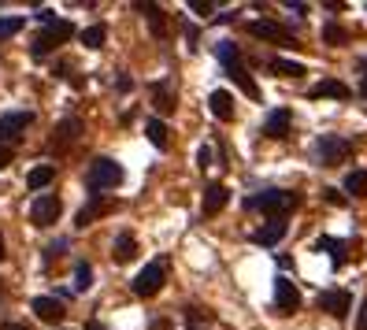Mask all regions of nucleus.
<instances>
[{
	"label": "nucleus",
	"mask_w": 367,
	"mask_h": 330,
	"mask_svg": "<svg viewBox=\"0 0 367 330\" xmlns=\"http://www.w3.org/2000/svg\"><path fill=\"white\" fill-rule=\"evenodd\" d=\"M197 167H200V171L212 167V149H208V145H200V152H197Z\"/></svg>",
	"instance_id": "nucleus-31"
},
{
	"label": "nucleus",
	"mask_w": 367,
	"mask_h": 330,
	"mask_svg": "<svg viewBox=\"0 0 367 330\" xmlns=\"http://www.w3.org/2000/svg\"><path fill=\"white\" fill-rule=\"evenodd\" d=\"M345 193L348 197H364L367 193V171H348L345 175Z\"/></svg>",
	"instance_id": "nucleus-23"
},
{
	"label": "nucleus",
	"mask_w": 367,
	"mask_h": 330,
	"mask_svg": "<svg viewBox=\"0 0 367 330\" xmlns=\"http://www.w3.org/2000/svg\"><path fill=\"white\" fill-rule=\"evenodd\" d=\"M286 234H289V223H286V219H268L263 226H256V231H252V241H256V245H268V249H271V245H279Z\"/></svg>",
	"instance_id": "nucleus-9"
},
{
	"label": "nucleus",
	"mask_w": 367,
	"mask_h": 330,
	"mask_svg": "<svg viewBox=\"0 0 367 330\" xmlns=\"http://www.w3.org/2000/svg\"><path fill=\"white\" fill-rule=\"evenodd\" d=\"M274 308H279V316H297L300 311V290L286 274H279V282H274Z\"/></svg>",
	"instance_id": "nucleus-6"
},
{
	"label": "nucleus",
	"mask_w": 367,
	"mask_h": 330,
	"mask_svg": "<svg viewBox=\"0 0 367 330\" xmlns=\"http://www.w3.org/2000/svg\"><path fill=\"white\" fill-rule=\"evenodd\" d=\"M208 108H212V115L223 119V123H230V119H234V97L226 93V89H215V93L208 97Z\"/></svg>",
	"instance_id": "nucleus-16"
},
{
	"label": "nucleus",
	"mask_w": 367,
	"mask_h": 330,
	"mask_svg": "<svg viewBox=\"0 0 367 330\" xmlns=\"http://www.w3.org/2000/svg\"><path fill=\"white\" fill-rule=\"evenodd\" d=\"M86 330H104V327H100V323H89V327H86Z\"/></svg>",
	"instance_id": "nucleus-40"
},
{
	"label": "nucleus",
	"mask_w": 367,
	"mask_h": 330,
	"mask_svg": "<svg viewBox=\"0 0 367 330\" xmlns=\"http://www.w3.org/2000/svg\"><path fill=\"white\" fill-rule=\"evenodd\" d=\"M226 200H230V189L223 186V182H212V186L204 189V215H215L226 208Z\"/></svg>",
	"instance_id": "nucleus-14"
},
{
	"label": "nucleus",
	"mask_w": 367,
	"mask_h": 330,
	"mask_svg": "<svg viewBox=\"0 0 367 330\" xmlns=\"http://www.w3.org/2000/svg\"><path fill=\"white\" fill-rule=\"evenodd\" d=\"M215 60L226 67V75L241 67V63H237V45H234V41H219V45H215Z\"/></svg>",
	"instance_id": "nucleus-21"
},
{
	"label": "nucleus",
	"mask_w": 367,
	"mask_h": 330,
	"mask_svg": "<svg viewBox=\"0 0 367 330\" xmlns=\"http://www.w3.org/2000/svg\"><path fill=\"white\" fill-rule=\"evenodd\" d=\"M34 316L45 319V323H60L63 319V300L60 297H34Z\"/></svg>",
	"instance_id": "nucleus-12"
},
{
	"label": "nucleus",
	"mask_w": 367,
	"mask_h": 330,
	"mask_svg": "<svg viewBox=\"0 0 367 330\" xmlns=\"http://www.w3.org/2000/svg\"><path fill=\"white\" fill-rule=\"evenodd\" d=\"M8 163H12V149H8V145H0V171H4Z\"/></svg>",
	"instance_id": "nucleus-35"
},
{
	"label": "nucleus",
	"mask_w": 367,
	"mask_h": 330,
	"mask_svg": "<svg viewBox=\"0 0 367 330\" xmlns=\"http://www.w3.org/2000/svg\"><path fill=\"white\" fill-rule=\"evenodd\" d=\"M289 123H293V112L289 108H274L263 123V134L268 137H289Z\"/></svg>",
	"instance_id": "nucleus-13"
},
{
	"label": "nucleus",
	"mask_w": 367,
	"mask_h": 330,
	"mask_svg": "<svg viewBox=\"0 0 367 330\" xmlns=\"http://www.w3.org/2000/svg\"><path fill=\"white\" fill-rule=\"evenodd\" d=\"M249 34L252 38H260V41H293L289 34H286V26H279V23H271V19H252L249 23Z\"/></svg>",
	"instance_id": "nucleus-11"
},
{
	"label": "nucleus",
	"mask_w": 367,
	"mask_h": 330,
	"mask_svg": "<svg viewBox=\"0 0 367 330\" xmlns=\"http://www.w3.org/2000/svg\"><path fill=\"white\" fill-rule=\"evenodd\" d=\"M104 212H112V200H100V197H93V200H89V204H86V208H82V212H78L75 226H82V231H86V226L93 223L97 215H104Z\"/></svg>",
	"instance_id": "nucleus-17"
},
{
	"label": "nucleus",
	"mask_w": 367,
	"mask_h": 330,
	"mask_svg": "<svg viewBox=\"0 0 367 330\" xmlns=\"http://www.w3.org/2000/svg\"><path fill=\"white\" fill-rule=\"evenodd\" d=\"M323 41L327 45H342V41H348V34L338 23H330V26H323Z\"/></svg>",
	"instance_id": "nucleus-29"
},
{
	"label": "nucleus",
	"mask_w": 367,
	"mask_h": 330,
	"mask_svg": "<svg viewBox=\"0 0 367 330\" xmlns=\"http://www.w3.org/2000/svg\"><path fill=\"white\" fill-rule=\"evenodd\" d=\"M156 112H174V97L167 93V89H156Z\"/></svg>",
	"instance_id": "nucleus-30"
},
{
	"label": "nucleus",
	"mask_w": 367,
	"mask_h": 330,
	"mask_svg": "<svg viewBox=\"0 0 367 330\" xmlns=\"http://www.w3.org/2000/svg\"><path fill=\"white\" fill-rule=\"evenodd\" d=\"M297 204H300V197L293 193V189H263V193H256V197H245V208H249V212H263L271 219H286Z\"/></svg>",
	"instance_id": "nucleus-1"
},
{
	"label": "nucleus",
	"mask_w": 367,
	"mask_h": 330,
	"mask_svg": "<svg viewBox=\"0 0 367 330\" xmlns=\"http://www.w3.org/2000/svg\"><path fill=\"white\" fill-rule=\"evenodd\" d=\"M89 286H93V268L89 263H75V290L86 293Z\"/></svg>",
	"instance_id": "nucleus-27"
},
{
	"label": "nucleus",
	"mask_w": 367,
	"mask_h": 330,
	"mask_svg": "<svg viewBox=\"0 0 367 330\" xmlns=\"http://www.w3.org/2000/svg\"><path fill=\"white\" fill-rule=\"evenodd\" d=\"M356 330H367V300L360 305V319H356Z\"/></svg>",
	"instance_id": "nucleus-36"
},
{
	"label": "nucleus",
	"mask_w": 367,
	"mask_h": 330,
	"mask_svg": "<svg viewBox=\"0 0 367 330\" xmlns=\"http://www.w3.org/2000/svg\"><path fill=\"white\" fill-rule=\"evenodd\" d=\"M319 249H330V260H334V268H342V263H345V249H348V245L345 241H334V237H319Z\"/></svg>",
	"instance_id": "nucleus-25"
},
{
	"label": "nucleus",
	"mask_w": 367,
	"mask_h": 330,
	"mask_svg": "<svg viewBox=\"0 0 367 330\" xmlns=\"http://www.w3.org/2000/svg\"><path fill=\"white\" fill-rule=\"evenodd\" d=\"M327 204H338V208H342V204H345V197L338 193V189H327Z\"/></svg>",
	"instance_id": "nucleus-34"
},
{
	"label": "nucleus",
	"mask_w": 367,
	"mask_h": 330,
	"mask_svg": "<svg viewBox=\"0 0 367 330\" xmlns=\"http://www.w3.org/2000/svg\"><path fill=\"white\" fill-rule=\"evenodd\" d=\"M4 330H30V327H23V323H8Z\"/></svg>",
	"instance_id": "nucleus-39"
},
{
	"label": "nucleus",
	"mask_w": 367,
	"mask_h": 330,
	"mask_svg": "<svg viewBox=\"0 0 367 330\" xmlns=\"http://www.w3.org/2000/svg\"><path fill=\"white\" fill-rule=\"evenodd\" d=\"M271 71L274 75H286V78H300L305 75V63H297V60H271Z\"/></svg>",
	"instance_id": "nucleus-24"
},
{
	"label": "nucleus",
	"mask_w": 367,
	"mask_h": 330,
	"mask_svg": "<svg viewBox=\"0 0 367 330\" xmlns=\"http://www.w3.org/2000/svg\"><path fill=\"white\" fill-rule=\"evenodd\" d=\"M71 34H75V26H71L67 19H56L52 26H45V30L38 34V38H34L30 52H34V56H45V52H52L56 45H63V41H67Z\"/></svg>",
	"instance_id": "nucleus-5"
},
{
	"label": "nucleus",
	"mask_w": 367,
	"mask_h": 330,
	"mask_svg": "<svg viewBox=\"0 0 367 330\" xmlns=\"http://www.w3.org/2000/svg\"><path fill=\"white\" fill-rule=\"evenodd\" d=\"M34 19H38L41 26H52V23H56V12H52V8H41V12L34 15Z\"/></svg>",
	"instance_id": "nucleus-32"
},
{
	"label": "nucleus",
	"mask_w": 367,
	"mask_h": 330,
	"mask_svg": "<svg viewBox=\"0 0 367 330\" xmlns=\"http://www.w3.org/2000/svg\"><path fill=\"white\" fill-rule=\"evenodd\" d=\"M60 212H63L60 197H52V193H41V197L30 204V223H34V226H52V223L60 219Z\"/></svg>",
	"instance_id": "nucleus-7"
},
{
	"label": "nucleus",
	"mask_w": 367,
	"mask_h": 330,
	"mask_svg": "<svg viewBox=\"0 0 367 330\" xmlns=\"http://www.w3.org/2000/svg\"><path fill=\"white\" fill-rule=\"evenodd\" d=\"M308 97H316V100H323V97L348 100V86H345V82H334V78H323V82H316V86L308 89Z\"/></svg>",
	"instance_id": "nucleus-15"
},
{
	"label": "nucleus",
	"mask_w": 367,
	"mask_h": 330,
	"mask_svg": "<svg viewBox=\"0 0 367 330\" xmlns=\"http://www.w3.org/2000/svg\"><path fill=\"white\" fill-rule=\"evenodd\" d=\"M145 134H149V141L156 145V149H167L171 145V130H167L163 119H149V123H145Z\"/></svg>",
	"instance_id": "nucleus-19"
},
{
	"label": "nucleus",
	"mask_w": 367,
	"mask_h": 330,
	"mask_svg": "<svg viewBox=\"0 0 367 330\" xmlns=\"http://www.w3.org/2000/svg\"><path fill=\"white\" fill-rule=\"evenodd\" d=\"M63 249H67V241H52L49 249H45V260H56V256H63Z\"/></svg>",
	"instance_id": "nucleus-33"
},
{
	"label": "nucleus",
	"mask_w": 367,
	"mask_h": 330,
	"mask_svg": "<svg viewBox=\"0 0 367 330\" xmlns=\"http://www.w3.org/2000/svg\"><path fill=\"white\" fill-rule=\"evenodd\" d=\"M78 134H82V123H78V119H63V123L56 126V137H52V141H56V145H67V141H75Z\"/></svg>",
	"instance_id": "nucleus-22"
},
{
	"label": "nucleus",
	"mask_w": 367,
	"mask_h": 330,
	"mask_svg": "<svg viewBox=\"0 0 367 330\" xmlns=\"http://www.w3.org/2000/svg\"><path fill=\"white\" fill-rule=\"evenodd\" d=\"M360 93H364V100H367V63H364V82H360Z\"/></svg>",
	"instance_id": "nucleus-38"
},
{
	"label": "nucleus",
	"mask_w": 367,
	"mask_h": 330,
	"mask_svg": "<svg viewBox=\"0 0 367 330\" xmlns=\"http://www.w3.org/2000/svg\"><path fill=\"white\" fill-rule=\"evenodd\" d=\"M353 308V293L348 290H323L319 293V311H327L330 319H345Z\"/></svg>",
	"instance_id": "nucleus-8"
},
{
	"label": "nucleus",
	"mask_w": 367,
	"mask_h": 330,
	"mask_svg": "<svg viewBox=\"0 0 367 330\" xmlns=\"http://www.w3.org/2000/svg\"><path fill=\"white\" fill-rule=\"evenodd\" d=\"M189 8H193V12H200V15H208V12H212V4H204V0H193Z\"/></svg>",
	"instance_id": "nucleus-37"
},
{
	"label": "nucleus",
	"mask_w": 367,
	"mask_h": 330,
	"mask_svg": "<svg viewBox=\"0 0 367 330\" xmlns=\"http://www.w3.org/2000/svg\"><path fill=\"white\" fill-rule=\"evenodd\" d=\"M30 123H34V112H8V115H0V145H4L8 137L23 134Z\"/></svg>",
	"instance_id": "nucleus-10"
},
{
	"label": "nucleus",
	"mask_w": 367,
	"mask_h": 330,
	"mask_svg": "<svg viewBox=\"0 0 367 330\" xmlns=\"http://www.w3.org/2000/svg\"><path fill=\"white\" fill-rule=\"evenodd\" d=\"M23 26H26L23 15H8V19H0V38H15Z\"/></svg>",
	"instance_id": "nucleus-28"
},
{
	"label": "nucleus",
	"mask_w": 367,
	"mask_h": 330,
	"mask_svg": "<svg viewBox=\"0 0 367 330\" xmlns=\"http://www.w3.org/2000/svg\"><path fill=\"white\" fill-rule=\"evenodd\" d=\"M0 260H4V237H0Z\"/></svg>",
	"instance_id": "nucleus-41"
},
{
	"label": "nucleus",
	"mask_w": 367,
	"mask_h": 330,
	"mask_svg": "<svg viewBox=\"0 0 367 330\" xmlns=\"http://www.w3.org/2000/svg\"><path fill=\"white\" fill-rule=\"evenodd\" d=\"M86 186L93 189V197H100L104 189L123 186V167H119L115 160H108V156H100V160L89 163V171H86Z\"/></svg>",
	"instance_id": "nucleus-2"
},
{
	"label": "nucleus",
	"mask_w": 367,
	"mask_h": 330,
	"mask_svg": "<svg viewBox=\"0 0 367 330\" xmlns=\"http://www.w3.org/2000/svg\"><path fill=\"white\" fill-rule=\"evenodd\" d=\"M348 156H353V145L338 134H323L316 141V160L323 163V167H338V163H345Z\"/></svg>",
	"instance_id": "nucleus-4"
},
{
	"label": "nucleus",
	"mask_w": 367,
	"mask_h": 330,
	"mask_svg": "<svg viewBox=\"0 0 367 330\" xmlns=\"http://www.w3.org/2000/svg\"><path fill=\"white\" fill-rule=\"evenodd\" d=\"M52 178H56V167H52V163H38V167L26 175V186H30V189H45Z\"/></svg>",
	"instance_id": "nucleus-20"
},
{
	"label": "nucleus",
	"mask_w": 367,
	"mask_h": 330,
	"mask_svg": "<svg viewBox=\"0 0 367 330\" xmlns=\"http://www.w3.org/2000/svg\"><path fill=\"white\" fill-rule=\"evenodd\" d=\"M108 41V30L104 26H86V30H82V45H86V49H100V45Z\"/></svg>",
	"instance_id": "nucleus-26"
},
{
	"label": "nucleus",
	"mask_w": 367,
	"mask_h": 330,
	"mask_svg": "<svg viewBox=\"0 0 367 330\" xmlns=\"http://www.w3.org/2000/svg\"><path fill=\"white\" fill-rule=\"evenodd\" d=\"M134 256H137V241H134L130 234H119L115 245H112V260L115 263H126V260H134Z\"/></svg>",
	"instance_id": "nucleus-18"
},
{
	"label": "nucleus",
	"mask_w": 367,
	"mask_h": 330,
	"mask_svg": "<svg viewBox=\"0 0 367 330\" xmlns=\"http://www.w3.org/2000/svg\"><path fill=\"white\" fill-rule=\"evenodd\" d=\"M163 282H167V260H152V263H145V268L134 274L130 290L137 293V297H156V293L163 290Z\"/></svg>",
	"instance_id": "nucleus-3"
}]
</instances>
